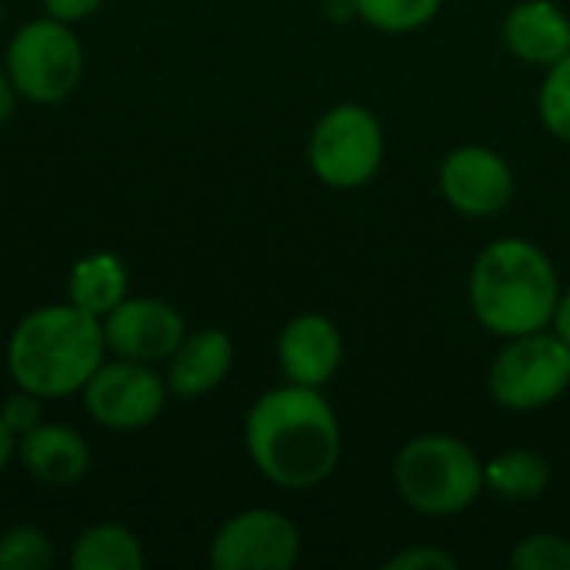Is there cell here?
Masks as SVG:
<instances>
[{
  "label": "cell",
  "mask_w": 570,
  "mask_h": 570,
  "mask_svg": "<svg viewBox=\"0 0 570 570\" xmlns=\"http://www.w3.org/2000/svg\"><path fill=\"white\" fill-rule=\"evenodd\" d=\"M384 568L387 570H458V558H451L448 551L431 548V544H414V548L397 551Z\"/></svg>",
  "instance_id": "obj_24"
},
{
  "label": "cell",
  "mask_w": 570,
  "mask_h": 570,
  "mask_svg": "<svg viewBox=\"0 0 570 570\" xmlns=\"http://www.w3.org/2000/svg\"><path fill=\"white\" fill-rule=\"evenodd\" d=\"M244 438L254 468L284 491L324 484L341 461V424L321 387L287 384L261 394Z\"/></svg>",
  "instance_id": "obj_1"
},
{
  "label": "cell",
  "mask_w": 570,
  "mask_h": 570,
  "mask_svg": "<svg viewBox=\"0 0 570 570\" xmlns=\"http://www.w3.org/2000/svg\"><path fill=\"white\" fill-rule=\"evenodd\" d=\"M167 391L177 397L210 394L234 367V341L217 327L194 331L167 361Z\"/></svg>",
  "instance_id": "obj_15"
},
{
  "label": "cell",
  "mask_w": 570,
  "mask_h": 570,
  "mask_svg": "<svg viewBox=\"0 0 570 570\" xmlns=\"http://www.w3.org/2000/svg\"><path fill=\"white\" fill-rule=\"evenodd\" d=\"M50 561L53 544L33 524H17L0 538V570H43Z\"/></svg>",
  "instance_id": "obj_20"
},
{
  "label": "cell",
  "mask_w": 570,
  "mask_h": 570,
  "mask_svg": "<svg viewBox=\"0 0 570 570\" xmlns=\"http://www.w3.org/2000/svg\"><path fill=\"white\" fill-rule=\"evenodd\" d=\"M394 488L411 511L424 518H454L481 498L484 464L451 434H421L397 451Z\"/></svg>",
  "instance_id": "obj_4"
},
{
  "label": "cell",
  "mask_w": 570,
  "mask_h": 570,
  "mask_svg": "<svg viewBox=\"0 0 570 570\" xmlns=\"http://www.w3.org/2000/svg\"><path fill=\"white\" fill-rule=\"evenodd\" d=\"M501 37L518 60L551 67L570 53V17L554 0H524L508 10Z\"/></svg>",
  "instance_id": "obj_13"
},
{
  "label": "cell",
  "mask_w": 570,
  "mask_h": 570,
  "mask_svg": "<svg viewBox=\"0 0 570 570\" xmlns=\"http://www.w3.org/2000/svg\"><path fill=\"white\" fill-rule=\"evenodd\" d=\"M551 468L538 451H508L484 464V488L504 501H538L548 491Z\"/></svg>",
  "instance_id": "obj_18"
},
{
  "label": "cell",
  "mask_w": 570,
  "mask_h": 570,
  "mask_svg": "<svg viewBox=\"0 0 570 570\" xmlns=\"http://www.w3.org/2000/svg\"><path fill=\"white\" fill-rule=\"evenodd\" d=\"M40 401H43V397H37V394H30V391H20L17 397H10V401L0 407V417H3V424L13 431V438H23L27 431H33L37 424H43Z\"/></svg>",
  "instance_id": "obj_23"
},
{
  "label": "cell",
  "mask_w": 570,
  "mask_h": 570,
  "mask_svg": "<svg viewBox=\"0 0 570 570\" xmlns=\"http://www.w3.org/2000/svg\"><path fill=\"white\" fill-rule=\"evenodd\" d=\"M127 287H130V274L124 261L117 254L100 250L73 264L67 281V301L87 311L90 317L104 321L127 297Z\"/></svg>",
  "instance_id": "obj_16"
},
{
  "label": "cell",
  "mask_w": 570,
  "mask_h": 570,
  "mask_svg": "<svg viewBox=\"0 0 570 570\" xmlns=\"http://www.w3.org/2000/svg\"><path fill=\"white\" fill-rule=\"evenodd\" d=\"M100 3H104V0H43V10H47V17H53V20L77 23V20H87L90 13H97Z\"/></svg>",
  "instance_id": "obj_25"
},
{
  "label": "cell",
  "mask_w": 570,
  "mask_h": 570,
  "mask_svg": "<svg viewBox=\"0 0 570 570\" xmlns=\"http://www.w3.org/2000/svg\"><path fill=\"white\" fill-rule=\"evenodd\" d=\"M7 73L20 97L33 104H57L80 83L83 47L70 23L53 17L30 20L7 47Z\"/></svg>",
  "instance_id": "obj_5"
},
{
  "label": "cell",
  "mask_w": 570,
  "mask_h": 570,
  "mask_svg": "<svg viewBox=\"0 0 570 570\" xmlns=\"http://www.w3.org/2000/svg\"><path fill=\"white\" fill-rule=\"evenodd\" d=\"M538 110H541L544 127L558 140L570 144V53L548 67V77H544L541 97H538Z\"/></svg>",
  "instance_id": "obj_21"
},
{
  "label": "cell",
  "mask_w": 570,
  "mask_h": 570,
  "mask_svg": "<svg viewBox=\"0 0 570 570\" xmlns=\"http://www.w3.org/2000/svg\"><path fill=\"white\" fill-rule=\"evenodd\" d=\"M87 414L110 431H140L154 424L167 404V381L144 361H104L83 384Z\"/></svg>",
  "instance_id": "obj_8"
},
{
  "label": "cell",
  "mask_w": 570,
  "mask_h": 570,
  "mask_svg": "<svg viewBox=\"0 0 570 570\" xmlns=\"http://www.w3.org/2000/svg\"><path fill=\"white\" fill-rule=\"evenodd\" d=\"M444 200L468 217H491L514 197V174L501 154L481 144H464L441 164Z\"/></svg>",
  "instance_id": "obj_11"
},
{
  "label": "cell",
  "mask_w": 570,
  "mask_h": 570,
  "mask_svg": "<svg viewBox=\"0 0 570 570\" xmlns=\"http://www.w3.org/2000/svg\"><path fill=\"white\" fill-rule=\"evenodd\" d=\"M474 317L498 337L544 331L554 317L561 284L551 257L521 237L488 244L471 267Z\"/></svg>",
  "instance_id": "obj_3"
},
{
  "label": "cell",
  "mask_w": 570,
  "mask_h": 570,
  "mask_svg": "<svg viewBox=\"0 0 570 570\" xmlns=\"http://www.w3.org/2000/svg\"><path fill=\"white\" fill-rule=\"evenodd\" d=\"M344 357V341L334 321L324 314H301L294 317L277 341V361L291 384L321 387L327 384Z\"/></svg>",
  "instance_id": "obj_12"
},
{
  "label": "cell",
  "mask_w": 570,
  "mask_h": 570,
  "mask_svg": "<svg viewBox=\"0 0 570 570\" xmlns=\"http://www.w3.org/2000/svg\"><path fill=\"white\" fill-rule=\"evenodd\" d=\"M13 104H17V87H13L10 73L0 70V124H7L13 117Z\"/></svg>",
  "instance_id": "obj_27"
},
{
  "label": "cell",
  "mask_w": 570,
  "mask_h": 570,
  "mask_svg": "<svg viewBox=\"0 0 570 570\" xmlns=\"http://www.w3.org/2000/svg\"><path fill=\"white\" fill-rule=\"evenodd\" d=\"M301 561V531L271 508H250L224 521L210 541L217 570H291Z\"/></svg>",
  "instance_id": "obj_9"
},
{
  "label": "cell",
  "mask_w": 570,
  "mask_h": 570,
  "mask_svg": "<svg viewBox=\"0 0 570 570\" xmlns=\"http://www.w3.org/2000/svg\"><path fill=\"white\" fill-rule=\"evenodd\" d=\"M104 324L67 301L33 311L13 327L7 344V371L20 391L57 401L83 391L104 364Z\"/></svg>",
  "instance_id": "obj_2"
},
{
  "label": "cell",
  "mask_w": 570,
  "mask_h": 570,
  "mask_svg": "<svg viewBox=\"0 0 570 570\" xmlns=\"http://www.w3.org/2000/svg\"><path fill=\"white\" fill-rule=\"evenodd\" d=\"M13 451H17V438H13V431L3 424V417H0V471L10 464Z\"/></svg>",
  "instance_id": "obj_28"
},
{
  "label": "cell",
  "mask_w": 570,
  "mask_h": 570,
  "mask_svg": "<svg viewBox=\"0 0 570 570\" xmlns=\"http://www.w3.org/2000/svg\"><path fill=\"white\" fill-rule=\"evenodd\" d=\"M311 170L337 190L367 184L384 160V130L381 120L361 104L331 107L307 144Z\"/></svg>",
  "instance_id": "obj_7"
},
{
  "label": "cell",
  "mask_w": 570,
  "mask_h": 570,
  "mask_svg": "<svg viewBox=\"0 0 570 570\" xmlns=\"http://www.w3.org/2000/svg\"><path fill=\"white\" fill-rule=\"evenodd\" d=\"M17 458L47 488H73L90 471V448L67 424H37L17 438Z\"/></svg>",
  "instance_id": "obj_14"
},
{
  "label": "cell",
  "mask_w": 570,
  "mask_h": 570,
  "mask_svg": "<svg viewBox=\"0 0 570 570\" xmlns=\"http://www.w3.org/2000/svg\"><path fill=\"white\" fill-rule=\"evenodd\" d=\"M104 341L114 357L160 364L170 361L180 341L187 337V324L177 307L157 297H124L104 321Z\"/></svg>",
  "instance_id": "obj_10"
},
{
  "label": "cell",
  "mask_w": 570,
  "mask_h": 570,
  "mask_svg": "<svg viewBox=\"0 0 570 570\" xmlns=\"http://www.w3.org/2000/svg\"><path fill=\"white\" fill-rule=\"evenodd\" d=\"M511 564L518 570H570V541L561 534H531L514 548Z\"/></svg>",
  "instance_id": "obj_22"
},
{
  "label": "cell",
  "mask_w": 570,
  "mask_h": 570,
  "mask_svg": "<svg viewBox=\"0 0 570 570\" xmlns=\"http://www.w3.org/2000/svg\"><path fill=\"white\" fill-rule=\"evenodd\" d=\"M144 544L124 524H94L70 548L73 570H144Z\"/></svg>",
  "instance_id": "obj_17"
},
{
  "label": "cell",
  "mask_w": 570,
  "mask_h": 570,
  "mask_svg": "<svg viewBox=\"0 0 570 570\" xmlns=\"http://www.w3.org/2000/svg\"><path fill=\"white\" fill-rule=\"evenodd\" d=\"M570 384V344L558 334H521L508 337V347L494 357L488 387L491 397L508 411H541L558 401Z\"/></svg>",
  "instance_id": "obj_6"
},
{
  "label": "cell",
  "mask_w": 570,
  "mask_h": 570,
  "mask_svg": "<svg viewBox=\"0 0 570 570\" xmlns=\"http://www.w3.org/2000/svg\"><path fill=\"white\" fill-rule=\"evenodd\" d=\"M551 324H554V334H558L564 344H570V291L558 297V307H554V317H551Z\"/></svg>",
  "instance_id": "obj_26"
},
{
  "label": "cell",
  "mask_w": 570,
  "mask_h": 570,
  "mask_svg": "<svg viewBox=\"0 0 570 570\" xmlns=\"http://www.w3.org/2000/svg\"><path fill=\"white\" fill-rule=\"evenodd\" d=\"M354 13L384 30V33H407L431 23L441 10V0H351Z\"/></svg>",
  "instance_id": "obj_19"
}]
</instances>
